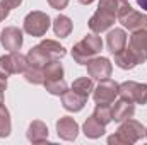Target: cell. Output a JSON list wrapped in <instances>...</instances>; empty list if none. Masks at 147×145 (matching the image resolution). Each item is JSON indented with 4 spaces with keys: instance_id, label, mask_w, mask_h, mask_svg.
<instances>
[{
    "instance_id": "4316f807",
    "label": "cell",
    "mask_w": 147,
    "mask_h": 145,
    "mask_svg": "<svg viewBox=\"0 0 147 145\" xmlns=\"http://www.w3.org/2000/svg\"><path fill=\"white\" fill-rule=\"evenodd\" d=\"M9 12H10V10L5 7V3H3V2H0V22H2V21L9 15Z\"/></svg>"
},
{
    "instance_id": "7c38bea8",
    "label": "cell",
    "mask_w": 147,
    "mask_h": 145,
    "mask_svg": "<svg viewBox=\"0 0 147 145\" xmlns=\"http://www.w3.org/2000/svg\"><path fill=\"white\" fill-rule=\"evenodd\" d=\"M0 41H2V46L9 51H19L21 46H22V31L10 26V28H5L0 34Z\"/></svg>"
},
{
    "instance_id": "cb8c5ba5",
    "label": "cell",
    "mask_w": 147,
    "mask_h": 145,
    "mask_svg": "<svg viewBox=\"0 0 147 145\" xmlns=\"http://www.w3.org/2000/svg\"><path fill=\"white\" fill-rule=\"evenodd\" d=\"M92 114H94V118H96L98 121H101L105 126H106L111 119H113V118H111V108H110V104H98Z\"/></svg>"
},
{
    "instance_id": "30bf717a",
    "label": "cell",
    "mask_w": 147,
    "mask_h": 145,
    "mask_svg": "<svg viewBox=\"0 0 147 145\" xmlns=\"http://www.w3.org/2000/svg\"><path fill=\"white\" fill-rule=\"evenodd\" d=\"M118 96V84L110 79L101 80V84L92 91V97L96 104H111Z\"/></svg>"
},
{
    "instance_id": "7402d4cb",
    "label": "cell",
    "mask_w": 147,
    "mask_h": 145,
    "mask_svg": "<svg viewBox=\"0 0 147 145\" xmlns=\"http://www.w3.org/2000/svg\"><path fill=\"white\" fill-rule=\"evenodd\" d=\"M24 77H26V80L28 82H31V84H43L45 82V73H43V68H36V67H31V65H28L26 67V70H24Z\"/></svg>"
},
{
    "instance_id": "7a4b0ae2",
    "label": "cell",
    "mask_w": 147,
    "mask_h": 145,
    "mask_svg": "<svg viewBox=\"0 0 147 145\" xmlns=\"http://www.w3.org/2000/svg\"><path fill=\"white\" fill-rule=\"evenodd\" d=\"M130 9L127 0H99L98 10L89 19V28L92 33H105L115 24V19Z\"/></svg>"
},
{
    "instance_id": "2e32d148",
    "label": "cell",
    "mask_w": 147,
    "mask_h": 145,
    "mask_svg": "<svg viewBox=\"0 0 147 145\" xmlns=\"http://www.w3.org/2000/svg\"><path fill=\"white\" fill-rule=\"evenodd\" d=\"M106 44L113 55L120 53L125 46H127V33L123 29H111L106 38Z\"/></svg>"
},
{
    "instance_id": "4dcf8cb0",
    "label": "cell",
    "mask_w": 147,
    "mask_h": 145,
    "mask_svg": "<svg viewBox=\"0 0 147 145\" xmlns=\"http://www.w3.org/2000/svg\"><path fill=\"white\" fill-rule=\"evenodd\" d=\"M146 135H147V128H146Z\"/></svg>"
},
{
    "instance_id": "e0dca14e",
    "label": "cell",
    "mask_w": 147,
    "mask_h": 145,
    "mask_svg": "<svg viewBox=\"0 0 147 145\" xmlns=\"http://www.w3.org/2000/svg\"><path fill=\"white\" fill-rule=\"evenodd\" d=\"M86 97H82L80 94H77L74 89H67L63 94H62V104H63V108L67 109V111H74V113H77V111H80V109L84 108V104H86Z\"/></svg>"
},
{
    "instance_id": "9c48e42d",
    "label": "cell",
    "mask_w": 147,
    "mask_h": 145,
    "mask_svg": "<svg viewBox=\"0 0 147 145\" xmlns=\"http://www.w3.org/2000/svg\"><path fill=\"white\" fill-rule=\"evenodd\" d=\"M26 67H28V56L21 55L19 51H10L9 55L0 56V72L5 75L24 73Z\"/></svg>"
},
{
    "instance_id": "603a6c76",
    "label": "cell",
    "mask_w": 147,
    "mask_h": 145,
    "mask_svg": "<svg viewBox=\"0 0 147 145\" xmlns=\"http://www.w3.org/2000/svg\"><path fill=\"white\" fill-rule=\"evenodd\" d=\"M9 133H10V116L3 103H0V138L9 137Z\"/></svg>"
},
{
    "instance_id": "5bb4252c",
    "label": "cell",
    "mask_w": 147,
    "mask_h": 145,
    "mask_svg": "<svg viewBox=\"0 0 147 145\" xmlns=\"http://www.w3.org/2000/svg\"><path fill=\"white\" fill-rule=\"evenodd\" d=\"M118 19H120V22L123 24V28H127V29H130V31H135V29H140V28L144 26L146 14L137 12V10H134V9L130 7V9H127L123 14H120Z\"/></svg>"
},
{
    "instance_id": "ac0fdd59",
    "label": "cell",
    "mask_w": 147,
    "mask_h": 145,
    "mask_svg": "<svg viewBox=\"0 0 147 145\" xmlns=\"http://www.w3.org/2000/svg\"><path fill=\"white\" fill-rule=\"evenodd\" d=\"M28 140L33 144H41L48 140V128L43 121H33L28 130Z\"/></svg>"
},
{
    "instance_id": "52a82bcc",
    "label": "cell",
    "mask_w": 147,
    "mask_h": 145,
    "mask_svg": "<svg viewBox=\"0 0 147 145\" xmlns=\"http://www.w3.org/2000/svg\"><path fill=\"white\" fill-rule=\"evenodd\" d=\"M50 24L51 21L45 12L34 10V12H29L24 19V31L31 36H45Z\"/></svg>"
},
{
    "instance_id": "44dd1931",
    "label": "cell",
    "mask_w": 147,
    "mask_h": 145,
    "mask_svg": "<svg viewBox=\"0 0 147 145\" xmlns=\"http://www.w3.org/2000/svg\"><path fill=\"white\" fill-rule=\"evenodd\" d=\"M72 89L77 92V94H80L82 97L87 99V97L91 96V92L94 91V85H92V80H91V79L80 77V79H77V80L72 84Z\"/></svg>"
},
{
    "instance_id": "6da1fadb",
    "label": "cell",
    "mask_w": 147,
    "mask_h": 145,
    "mask_svg": "<svg viewBox=\"0 0 147 145\" xmlns=\"http://www.w3.org/2000/svg\"><path fill=\"white\" fill-rule=\"evenodd\" d=\"M146 60H147V29L140 28V29L132 31L128 46H125L120 53L115 55V63L123 70H130V68L137 67L139 63H142Z\"/></svg>"
},
{
    "instance_id": "f546056e",
    "label": "cell",
    "mask_w": 147,
    "mask_h": 145,
    "mask_svg": "<svg viewBox=\"0 0 147 145\" xmlns=\"http://www.w3.org/2000/svg\"><path fill=\"white\" fill-rule=\"evenodd\" d=\"M79 2H80L82 5H89V3H92L94 0H79Z\"/></svg>"
},
{
    "instance_id": "d6986e66",
    "label": "cell",
    "mask_w": 147,
    "mask_h": 145,
    "mask_svg": "<svg viewBox=\"0 0 147 145\" xmlns=\"http://www.w3.org/2000/svg\"><path fill=\"white\" fill-rule=\"evenodd\" d=\"M84 133H86V137H89V138H99V137L105 133V125H103L101 121H98V119L94 118V114H92V116L87 118V121L84 123Z\"/></svg>"
},
{
    "instance_id": "9a60e30c",
    "label": "cell",
    "mask_w": 147,
    "mask_h": 145,
    "mask_svg": "<svg viewBox=\"0 0 147 145\" xmlns=\"http://www.w3.org/2000/svg\"><path fill=\"white\" fill-rule=\"evenodd\" d=\"M134 113H135V106H134V103L128 101V99H125V97H121V99L116 101L115 106L111 108V118H113L115 121H123V119L132 118Z\"/></svg>"
},
{
    "instance_id": "8fae6325",
    "label": "cell",
    "mask_w": 147,
    "mask_h": 145,
    "mask_svg": "<svg viewBox=\"0 0 147 145\" xmlns=\"http://www.w3.org/2000/svg\"><path fill=\"white\" fill-rule=\"evenodd\" d=\"M87 73L92 77V79H98V80H105V79H110L111 75V62L105 56H99V58H91L87 63Z\"/></svg>"
},
{
    "instance_id": "277c9868",
    "label": "cell",
    "mask_w": 147,
    "mask_h": 145,
    "mask_svg": "<svg viewBox=\"0 0 147 145\" xmlns=\"http://www.w3.org/2000/svg\"><path fill=\"white\" fill-rule=\"evenodd\" d=\"M45 82L43 85L46 87V91L53 96H62L67 91V82L63 80V67L60 63V60H53L45 67Z\"/></svg>"
},
{
    "instance_id": "f1b7e54d",
    "label": "cell",
    "mask_w": 147,
    "mask_h": 145,
    "mask_svg": "<svg viewBox=\"0 0 147 145\" xmlns=\"http://www.w3.org/2000/svg\"><path fill=\"white\" fill-rule=\"evenodd\" d=\"M137 3L142 10H147V0H137Z\"/></svg>"
},
{
    "instance_id": "3957f363",
    "label": "cell",
    "mask_w": 147,
    "mask_h": 145,
    "mask_svg": "<svg viewBox=\"0 0 147 145\" xmlns=\"http://www.w3.org/2000/svg\"><path fill=\"white\" fill-rule=\"evenodd\" d=\"M65 55H67V51L60 43H57L53 39H46V41H41L39 44H36L34 48H31L26 56H28V65L45 70V67L50 62L60 60Z\"/></svg>"
},
{
    "instance_id": "484cf974",
    "label": "cell",
    "mask_w": 147,
    "mask_h": 145,
    "mask_svg": "<svg viewBox=\"0 0 147 145\" xmlns=\"http://www.w3.org/2000/svg\"><path fill=\"white\" fill-rule=\"evenodd\" d=\"M3 3H5V7L9 9V10H12V9H16V7H19L21 3H22V0H2Z\"/></svg>"
},
{
    "instance_id": "4fadbf2b",
    "label": "cell",
    "mask_w": 147,
    "mask_h": 145,
    "mask_svg": "<svg viewBox=\"0 0 147 145\" xmlns=\"http://www.w3.org/2000/svg\"><path fill=\"white\" fill-rule=\"evenodd\" d=\"M57 132H58V137L63 140H75L79 133V125L74 118L63 116L57 121Z\"/></svg>"
},
{
    "instance_id": "5b68a950",
    "label": "cell",
    "mask_w": 147,
    "mask_h": 145,
    "mask_svg": "<svg viewBox=\"0 0 147 145\" xmlns=\"http://www.w3.org/2000/svg\"><path fill=\"white\" fill-rule=\"evenodd\" d=\"M103 50V41L96 34H87L82 41H79L72 48L74 60L80 65H86L91 58H94L99 51Z\"/></svg>"
},
{
    "instance_id": "ba28073f",
    "label": "cell",
    "mask_w": 147,
    "mask_h": 145,
    "mask_svg": "<svg viewBox=\"0 0 147 145\" xmlns=\"http://www.w3.org/2000/svg\"><path fill=\"white\" fill-rule=\"evenodd\" d=\"M118 94L132 103L137 104H147V85L146 84H137V82H123L118 85Z\"/></svg>"
},
{
    "instance_id": "ffe728a7",
    "label": "cell",
    "mask_w": 147,
    "mask_h": 145,
    "mask_svg": "<svg viewBox=\"0 0 147 145\" xmlns=\"http://www.w3.org/2000/svg\"><path fill=\"white\" fill-rule=\"evenodd\" d=\"M72 21L67 17V15H58L55 21H53V31L55 34L60 38H67L70 33H72Z\"/></svg>"
},
{
    "instance_id": "83f0119b",
    "label": "cell",
    "mask_w": 147,
    "mask_h": 145,
    "mask_svg": "<svg viewBox=\"0 0 147 145\" xmlns=\"http://www.w3.org/2000/svg\"><path fill=\"white\" fill-rule=\"evenodd\" d=\"M7 77H9V75H5V73L0 72V91H2V92L7 89Z\"/></svg>"
},
{
    "instance_id": "d4e9b609",
    "label": "cell",
    "mask_w": 147,
    "mask_h": 145,
    "mask_svg": "<svg viewBox=\"0 0 147 145\" xmlns=\"http://www.w3.org/2000/svg\"><path fill=\"white\" fill-rule=\"evenodd\" d=\"M48 3L57 10H62V9H65L69 5V0H48Z\"/></svg>"
},
{
    "instance_id": "8992f818",
    "label": "cell",
    "mask_w": 147,
    "mask_h": 145,
    "mask_svg": "<svg viewBox=\"0 0 147 145\" xmlns=\"http://www.w3.org/2000/svg\"><path fill=\"white\" fill-rule=\"evenodd\" d=\"M144 135H146V128H144L139 121L128 118V119L118 128V132L108 138V142H110V144H128L130 145V144L139 142Z\"/></svg>"
}]
</instances>
